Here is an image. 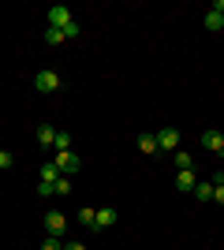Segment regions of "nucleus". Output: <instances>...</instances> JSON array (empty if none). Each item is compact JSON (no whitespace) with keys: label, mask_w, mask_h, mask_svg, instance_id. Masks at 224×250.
<instances>
[{"label":"nucleus","mask_w":224,"mask_h":250,"mask_svg":"<svg viewBox=\"0 0 224 250\" xmlns=\"http://www.w3.org/2000/svg\"><path fill=\"white\" fill-rule=\"evenodd\" d=\"M34 90H38V94H56V90H60V75L56 71H38L34 75Z\"/></svg>","instance_id":"obj_1"},{"label":"nucleus","mask_w":224,"mask_h":250,"mask_svg":"<svg viewBox=\"0 0 224 250\" xmlns=\"http://www.w3.org/2000/svg\"><path fill=\"white\" fill-rule=\"evenodd\" d=\"M53 165L60 168V176H75V172H79V165H82V157L75 153V149H67V153H56Z\"/></svg>","instance_id":"obj_2"},{"label":"nucleus","mask_w":224,"mask_h":250,"mask_svg":"<svg viewBox=\"0 0 224 250\" xmlns=\"http://www.w3.org/2000/svg\"><path fill=\"white\" fill-rule=\"evenodd\" d=\"M157 149H164V153H176V149H180V131H176V127H164V131H157Z\"/></svg>","instance_id":"obj_3"},{"label":"nucleus","mask_w":224,"mask_h":250,"mask_svg":"<svg viewBox=\"0 0 224 250\" xmlns=\"http://www.w3.org/2000/svg\"><path fill=\"white\" fill-rule=\"evenodd\" d=\"M71 8H64V4H56L53 11H49V26H56V30H67V26H71Z\"/></svg>","instance_id":"obj_4"},{"label":"nucleus","mask_w":224,"mask_h":250,"mask_svg":"<svg viewBox=\"0 0 224 250\" xmlns=\"http://www.w3.org/2000/svg\"><path fill=\"white\" fill-rule=\"evenodd\" d=\"M202 146L209 149V153L224 157V135H221V131H202Z\"/></svg>","instance_id":"obj_5"},{"label":"nucleus","mask_w":224,"mask_h":250,"mask_svg":"<svg viewBox=\"0 0 224 250\" xmlns=\"http://www.w3.org/2000/svg\"><path fill=\"white\" fill-rule=\"evenodd\" d=\"M64 228H67V217L53 209V213L45 217V235H64Z\"/></svg>","instance_id":"obj_6"},{"label":"nucleus","mask_w":224,"mask_h":250,"mask_svg":"<svg viewBox=\"0 0 224 250\" xmlns=\"http://www.w3.org/2000/svg\"><path fill=\"white\" fill-rule=\"evenodd\" d=\"M112 224H116V209H97L94 228H112Z\"/></svg>","instance_id":"obj_7"},{"label":"nucleus","mask_w":224,"mask_h":250,"mask_svg":"<svg viewBox=\"0 0 224 250\" xmlns=\"http://www.w3.org/2000/svg\"><path fill=\"white\" fill-rule=\"evenodd\" d=\"M38 142H41L45 149H49V146L56 142V131H53V124H41V127H38Z\"/></svg>","instance_id":"obj_8"},{"label":"nucleus","mask_w":224,"mask_h":250,"mask_svg":"<svg viewBox=\"0 0 224 250\" xmlns=\"http://www.w3.org/2000/svg\"><path fill=\"white\" fill-rule=\"evenodd\" d=\"M172 161H176V168H180V172H187V168H194V157L187 153V149H176V153H172Z\"/></svg>","instance_id":"obj_9"},{"label":"nucleus","mask_w":224,"mask_h":250,"mask_svg":"<svg viewBox=\"0 0 224 250\" xmlns=\"http://www.w3.org/2000/svg\"><path fill=\"white\" fill-rule=\"evenodd\" d=\"M194 183H198V179H194V168H187V172L176 176V187H180V190H194Z\"/></svg>","instance_id":"obj_10"},{"label":"nucleus","mask_w":224,"mask_h":250,"mask_svg":"<svg viewBox=\"0 0 224 250\" xmlns=\"http://www.w3.org/2000/svg\"><path fill=\"white\" fill-rule=\"evenodd\" d=\"M198 202H213V183H194V190H191Z\"/></svg>","instance_id":"obj_11"},{"label":"nucleus","mask_w":224,"mask_h":250,"mask_svg":"<svg viewBox=\"0 0 224 250\" xmlns=\"http://www.w3.org/2000/svg\"><path fill=\"white\" fill-rule=\"evenodd\" d=\"M56 179H60V168H56L53 161H45L41 165V183H56Z\"/></svg>","instance_id":"obj_12"},{"label":"nucleus","mask_w":224,"mask_h":250,"mask_svg":"<svg viewBox=\"0 0 224 250\" xmlns=\"http://www.w3.org/2000/svg\"><path fill=\"white\" fill-rule=\"evenodd\" d=\"M139 149L142 153H157V135H139Z\"/></svg>","instance_id":"obj_13"},{"label":"nucleus","mask_w":224,"mask_h":250,"mask_svg":"<svg viewBox=\"0 0 224 250\" xmlns=\"http://www.w3.org/2000/svg\"><path fill=\"white\" fill-rule=\"evenodd\" d=\"M56 153H67V149H71V135H67V131H56Z\"/></svg>","instance_id":"obj_14"},{"label":"nucleus","mask_w":224,"mask_h":250,"mask_svg":"<svg viewBox=\"0 0 224 250\" xmlns=\"http://www.w3.org/2000/svg\"><path fill=\"white\" fill-rule=\"evenodd\" d=\"M224 26V15H217V11H205V30H221Z\"/></svg>","instance_id":"obj_15"},{"label":"nucleus","mask_w":224,"mask_h":250,"mask_svg":"<svg viewBox=\"0 0 224 250\" xmlns=\"http://www.w3.org/2000/svg\"><path fill=\"white\" fill-rule=\"evenodd\" d=\"M45 42H49V45H64L67 38H64V30H56V26H49V30H45Z\"/></svg>","instance_id":"obj_16"},{"label":"nucleus","mask_w":224,"mask_h":250,"mask_svg":"<svg viewBox=\"0 0 224 250\" xmlns=\"http://www.w3.org/2000/svg\"><path fill=\"white\" fill-rule=\"evenodd\" d=\"M53 194H71V179H67V176H60V179L53 183Z\"/></svg>","instance_id":"obj_17"},{"label":"nucleus","mask_w":224,"mask_h":250,"mask_svg":"<svg viewBox=\"0 0 224 250\" xmlns=\"http://www.w3.org/2000/svg\"><path fill=\"white\" fill-rule=\"evenodd\" d=\"M41 250H64V243H60V235H45Z\"/></svg>","instance_id":"obj_18"},{"label":"nucleus","mask_w":224,"mask_h":250,"mask_svg":"<svg viewBox=\"0 0 224 250\" xmlns=\"http://www.w3.org/2000/svg\"><path fill=\"white\" fill-rule=\"evenodd\" d=\"M79 220H82L86 228H94V220H97V209H82V213H79Z\"/></svg>","instance_id":"obj_19"},{"label":"nucleus","mask_w":224,"mask_h":250,"mask_svg":"<svg viewBox=\"0 0 224 250\" xmlns=\"http://www.w3.org/2000/svg\"><path fill=\"white\" fill-rule=\"evenodd\" d=\"M38 194H41V198H53V183H41V179H38Z\"/></svg>","instance_id":"obj_20"},{"label":"nucleus","mask_w":224,"mask_h":250,"mask_svg":"<svg viewBox=\"0 0 224 250\" xmlns=\"http://www.w3.org/2000/svg\"><path fill=\"white\" fill-rule=\"evenodd\" d=\"M11 165H15V157H11L8 149H0V168H11Z\"/></svg>","instance_id":"obj_21"},{"label":"nucleus","mask_w":224,"mask_h":250,"mask_svg":"<svg viewBox=\"0 0 224 250\" xmlns=\"http://www.w3.org/2000/svg\"><path fill=\"white\" fill-rule=\"evenodd\" d=\"M213 202H217V206H224V183H221V187H213Z\"/></svg>","instance_id":"obj_22"},{"label":"nucleus","mask_w":224,"mask_h":250,"mask_svg":"<svg viewBox=\"0 0 224 250\" xmlns=\"http://www.w3.org/2000/svg\"><path fill=\"white\" fill-rule=\"evenodd\" d=\"M209 11H217V15H224V0H213V8Z\"/></svg>","instance_id":"obj_23"},{"label":"nucleus","mask_w":224,"mask_h":250,"mask_svg":"<svg viewBox=\"0 0 224 250\" xmlns=\"http://www.w3.org/2000/svg\"><path fill=\"white\" fill-rule=\"evenodd\" d=\"M64 250H86L82 243H64Z\"/></svg>","instance_id":"obj_24"}]
</instances>
